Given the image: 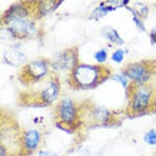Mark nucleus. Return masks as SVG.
<instances>
[{"label":"nucleus","mask_w":156,"mask_h":156,"mask_svg":"<svg viewBox=\"0 0 156 156\" xmlns=\"http://www.w3.org/2000/svg\"><path fill=\"white\" fill-rule=\"evenodd\" d=\"M124 55H125V51L123 49H117L115 51L112 52V59L114 60L117 64H121V62L124 60Z\"/></svg>","instance_id":"f3484780"},{"label":"nucleus","mask_w":156,"mask_h":156,"mask_svg":"<svg viewBox=\"0 0 156 156\" xmlns=\"http://www.w3.org/2000/svg\"><path fill=\"white\" fill-rule=\"evenodd\" d=\"M135 7L136 9H131V7H128V9H130L132 12H134L135 15H137L138 17H146L148 15V6L146 5V4H143V3H140V2H137V3H135Z\"/></svg>","instance_id":"4468645a"},{"label":"nucleus","mask_w":156,"mask_h":156,"mask_svg":"<svg viewBox=\"0 0 156 156\" xmlns=\"http://www.w3.org/2000/svg\"><path fill=\"white\" fill-rule=\"evenodd\" d=\"M150 37H151V40H152V42L154 43V44H156V27H154V28L152 29Z\"/></svg>","instance_id":"aec40b11"},{"label":"nucleus","mask_w":156,"mask_h":156,"mask_svg":"<svg viewBox=\"0 0 156 156\" xmlns=\"http://www.w3.org/2000/svg\"><path fill=\"white\" fill-rule=\"evenodd\" d=\"M152 101V90L147 85H138L131 94L130 110L134 114L143 112L149 108Z\"/></svg>","instance_id":"f03ea898"},{"label":"nucleus","mask_w":156,"mask_h":156,"mask_svg":"<svg viewBox=\"0 0 156 156\" xmlns=\"http://www.w3.org/2000/svg\"><path fill=\"white\" fill-rule=\"evenodd\" d=\"M94 58L96 59V62L98 64H103V62H106L107 58V52L104 49H100L97 52H95L94 54Z\"/></svg>","instance_id":"dca6fc26"},{"label":"nucleus","mask_w":156,"mask_h":156,"mask_svg":"<svg viewBox=\"0 0 156 156\" xmlns=\"http://www.w3.org/2000/svg\"><path fill=\"white\" fill-rule=\"evenodd\" d=\"M124 75L137 85H143L149 80L151 71L147 64L132 62L126 67Z\"/></svg>","instance_id":"20e7f679"},{"label":"nucleus","mask_w":156,"mask_h":156,"mask_svg":"<svg viewBox=\"0 0 156 156\" xmlns=\"http://www.w3.org/2000/svg\"><path fill=\"white\" fill-rule=\"evenodd\" d=\"M78 59H77V52L76 49L72 50L69 49L64 52L62 55V66L66 68L68 70H74L78 66Z\"/></svg>","instance_id":"9d476101"},{"label":"nucleus","mask_w":156,"mask_h":156,"mask_svg":"<svg viewBox=\"0 0 156 156\" xmlns=\"http://www.w3.org/2000/svg\"><path fill=\"white\" fill-rule=\"evenodd\" d=\"M48 68L45 60L39 59L34 60L27 64L23 69V74L27 79L30 80H39L40 78L47 74Z\"/></svg>","instance_id":"423d86ee"},{"label":"nucleus","mask_w":156,"mask_h":156,"mask_svg":"<svg viewBox=\"0 0 156 156\" xmlns=\"http://www.w3.org/2000/svg\"><path fill=\"white\" fill-rule=\"evenodd\" d=\"M7 25V30L11 32L14 37H29L36 32V25L32 21L23 18H12L4 20Z\"/></svg>","instance_id":"7ed1b4c3"},{"label":"nucleus","mask_w":156,"mask_h":156,"mask_svg":"<svg viewBox=\"0 0 156 156\" xmlns=\"http://www.w3.org/2000/svg\"><path fill=\"white\" fill-rule=\"evenodd\" d=\"M105 70L99 66L79 64L72 71L71 78L75 85L80 87H90L97 84L104 75Z\"/></svg>","instance_id":"f257e3e1"},{"label":"nucleus","mask_w":156,"mask_h":156,"mask_svg":"<svg viewBox=\"0 0 156 156\" xmlns=\"http://www.w3.org/2000/svg\"><path fill=\"white\" fill-rule=\"evenodd\" d=\"M112 79L115 80V81H118V82H120V83L123 85V87H124V89H127V87H128V82H129V79H127V77H124V76H122V75H120V74H117V75H114V76H112Z\"/></svg>","instance_id":"a211bd4d"},{"label":"nucleus","mask_w":156,"mask_h":156,"mask_svg":"<svg viewBox=\"0 0 156 156\" xmlns=\"http://www.w3.org/2000/svg\"><path fill=\"white\" fill-rule=\"evenodd\" d=\"M144 140L147 143L148 145H156V130L155 129H151L149 130L144 136Z\"/></svg>","instance_id":"2eb2a0df"},{"label":"nucleus","mask_w":156,"mask_h":156,"mask_svg":"<svg viewBox=\"0 0 156 156\" xmlns=\"http://www.w3.org/2000/svg\"><path fill=\"white\" fill-rule=\"evenodd\" d=\"M59 93V84L57 80H51L48 85L43 90V92L40 95V99L45 104H52L58 97Z\"/></svg>","instance_id":"6e6552de"},{"label":"nucleus","mask_w":156,"mask_h":156,"mask_svg":"<svg viewBox=\"0 0 156 156\" xmlns=\"http://www.w3.org/2000/svg\"><path fill=\"white\" fill-rule=\"evenodd\" d=\"M132 15H133V21H134L135 25H136L137 29H140V31H145L144 23H143V21H140V18L137 16V15H135L134 12H132Z\"/></svg>","instance_id":"6ab92c4d"},{"label":"nucleus","mask_w":156,"mask_h":156,"mask_svg":"<svg viewBox=\"0 0 156 156\" xmlns=\"http://www.w3.org/2000/svg\"><path fill=\"white\" fill-rule=\"evenodd\" d=\"M29 15L27 7L24 4L17 3L9 7L4 14V20H9L12 18H23L25 19Z\"/></svg>","instance_id":"1a4fd4ad"},{"label":"nucleus","mask_w":156,"mask_h":156,"mask_svg":"<svg viewBox=\"0 0 156 156\" xmlns=\"http://www.w3.org/2000/svg\"><path fill=\"white\" fill-rule=\"evenodd\" d=\"M57 117L59 121L64 124L71 125L75 122L77 118V109L74 102L71 99H62L57 105Z\"/></svg>","instance_id":"39448f33"},{"label":"nucleus","mask_w":156,"mask_h":156,"mask_svg":"<svg viewBox=\"0 0 156 156\" xmlns=\"http://www.w3.org/2000/svg\"><path fill=\"white\" fill-rule=\"evenodd\" d=\"M62 1H41L39 3V11L41 15H46L53 12Z\"/></svg>","instance_id":"f8f14e48"},{"label":"nucleus","mask_w":156,"mask_h":156,"mask_svg":"<svg viewBox=\"0 0 156 156\" xmlns=\"http://www.w3.org/2000/svg\"><path fill=\"white\" fill-rule=\"evenodd\" d=\"M93 115H94L95 119L98 120L99 122H105L109 117V112L102 107H98L94 110Z\"/></svg>","instance_id":"ddd939ff"},{"label":"nucleus","mask_w":156,"mask_h":156,"mask_svg":"<svg viewBox=\"0 0 156 156\" xmlns=\"http://www.w3.org/2000/svg\"><path fill=\"white\" fill-rule=\"evenodd\" d=\"M41 143V133L36 129L27 130L22 135V147L26 151H34Z\"/></svg>","instance_id":"0eeeda50"},{"label":"nucleus","mask_w":156,"mask_h":156,"mask_svg":"<svg viewBox=\"0 0 156 156\" xmlns=\"http://www.w3.org/2000/svg\"><path fill=\"white\" fill-rule=\"evenodd\" d=\"M152 105H153V108H154V110H155V112H156V94H155V96L153 97Z\"/></svg>","instance_id":"4be33fe9"},{"label":"nucleus","mask_w":156,"mask_h":156,"mask_svg":"<svg viewBox=\"0 0 156 156\" xmlns=\"http://www.w3.org/2000/svg\"><path fill=\"white\" fill-rule=\"evenodd\" d=\"M52 153L51 152H48V151H41V152H39V154L37 156H51Z\"/></svg>","instance_id":"412c9836"},{"label":"nucleus","mask_w":156,"mask_h":156,"mask_svg":"<svg viewBox=\"0 0 156 156\" xmlns=\"http://www.w3.org/2000/svg\"><path fill=\"white\" fill-rule=\"evenodd\" d=\"M102 32H103V34H104V37H106L110 43H112V44L119 45V46L124 44L123 39L120 37V34H118V31L115 28H112V27H105V28H103Z\"/></svg>","instance_id":"9b49d317"},{"label":"nucleus","mask_w":156,"mask_h":156,"mask_svg":"<svg viewBox=\"0 0 156 156\" xmlns=\"http://www.w3.org/2000/svg\"><path fill=\"white\" fill-rule=\"evenodd\" d=\"M155 9H156V5H155Z\"/></svg>","instance_id":"5701e85b"}]
</instances>
